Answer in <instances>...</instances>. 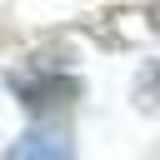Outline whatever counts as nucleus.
I'll list each match as a JSON object with an SVG mask.
<instances>
[{
	"instance_id": "1",
	"label": "nucleus",
	"mask_w": 160,
	"mask_h": 160,
	"mask_svg": "<svg viewBox=\"0 0 160 160\" xmlns=\"http://www.w3.org/2000/svg\"><path fill=\"white\" fill-rule=\"evenodd\" d=\"M5 160H75V145L60 130H30L5 150Z\"/></svg>"
},
{
	"instance_id": "2",
	"label": "nucleus",
	"mask_w": 160,
	"mask_h": 160,
	"mask_svg": "<svg viewBox=\"0 0 160 160\" xmlns=\"http://www.w3.org/2000/svg\"><path fill=\"white\" fill-rule=\"evenodd\" d=\"M70 100H80V85H75L70 75H60V80H40V85L25 90V105H30V110H55V105H70Z\"/></svg>"
}]
</instances>
